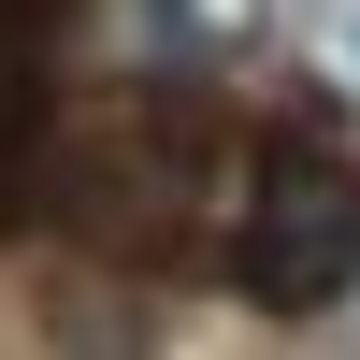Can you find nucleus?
<instances>
[{"mask_svg": "<svg viewBox=\"0 0 360 360\" xmlns=\"http://www.w3.org/2000/svg\"><path fill=\"white\" fill-rule=\"evenodd\" d=\"M231 274H245V303H274V317H317V303L360 288V159L346 144H274V159L245 173Z\"/></svg>", "mask_w": 360, "mask_h": 360, "instance_id": "nucleus-1", "label": "nucleus"}]
</instances>
